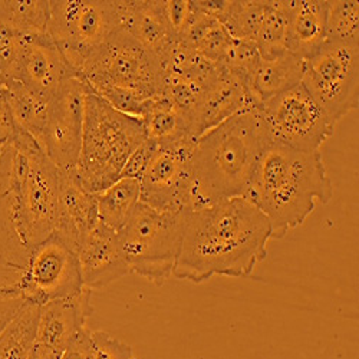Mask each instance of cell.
<instances>
[{"label": "cell", "instance_id": "cell-1", "mask_svg": "<svg viewBox=\"0 0 359 359\" xmlns=\"http://www.w3.org/2000/svg\"><path fill=\"white\" fill-rule=\"evenodd\" d=\"M271 238V223L245 197L190 210L172 276L191 283L213 276L249 278L267 257Z\"/></svg>", "mask_w": 359, "mask_h": 359}, {"label": "cell", "instance_id": "cell-2", "mask_svg": "<svg viewBox=\"0 0 359 359\" xmlns=\"http://www.w3.org/2000/svg\"><path fill=\"white\" fill-rule=\"evenodd\" d=\"M332 196L334 186L320 151L269 142L243 197L271 223L272 238H282Z\"/></svg>", "mask_w": 359, "mask_h": 359}, {"label": "cell", "instance_id": "cell-3", "mask_svg": "<svg viewBox=\"0 0 359 359\" xmlns=\"http://www.w3.org/2000/svg\"><path fill=\"white\" fill-rule=\"evenodd\" d=\"M269 142L259 111L237 114L203 133L191 156V210L243 197Z\"/></svg>", "mask_w": 359, "mask_h": 359}, {"label": "cell", "instance_id": "cell-4", "mask_svg": "<svg viewBox=\"0 0 359 359\" xmlns=\"http://www.w3.org/2000/svg\"><path fill=\"white\" fill-rule=\"evenodd\" d=\"M61 168L19 127L11 148L9 196L16 233L29 250L56 231Z\"/></svg>", "mask_w": 359, "mask_h": 359}, {"label": "cell", "instance_id": "cell-5", "mask_svg": "<svg viewBox=\"0 0 359 359\" xmlns=\"http://www.w3.org/2000/svg\"><path fill=\"white\" fill-rule=\"evenodd\" d=\"M145 140L147 133L140 118L115 109L88 89L81 153L75 168L81 186L98 194L115 184L134 149Z\"/></svg>", "mask_w": 359, "mask_h": 359}, {"label": "cell", "instance_id": "cell-6", "mask_svg": "<svg viewBox=\"0 0 359 359\" xmlns=\"http://www.w3.org/2000/svg\"><path fill=\"white\" fill-rule=\"evenodd\" d=\"M187 213L161 212L138 203L128 223L118 233L130 272L158 286L174 275Z\"/></svg>", "mask_w": 359, "mask_h": 359}, {"label": "cell", "instance_id": "cell-7", "mask_svg": "<svg viewBox=\"0 0 359 359\" xmlns=\"http://www.w3.org/2000/svg\"><path fill=\"white\" fill-rule=\"evenodd\" d=\"M118 29L119 0H50L48 35L78 76L88 57Z\"/></svg>", "mask_w": 359, "mask_h": 359}, {"label": "cell", "instance_id": "cell-8", "mask_svg": "<svg viewBox=\"0 0 359 359\" xmlns=\"http://www.w3.org/2000/svg\"><path fill=\"white\" fill-rule=\"evenodd\" d=\"M302 85L334 124L359 107V42L326 41L305 59Z\"/></svg>", "mask_w": 359, "mask_h": 359}, {"label": "cell", "instance_id": "cell-9", "mask_svg": "<svg viewBox=\"0 0 359 359\" xmlns=\"http://www.w3.org/2000/svg\"><path fill=\"white\" fill-rule=\"evenodd\" d=\"M79 78L88 86L108 85L157 95L161 94L164 68L157 53L118 29L88 57Z\"/></svg>", "mask_w": 359, "mask_h": 359}, {"label": "cell", "instance_id": "cell-10", "mask_svg": "<svg viewBox=\"0 0 359 359\" xmlns=\"http://www.w3.org/2000/svg\"><path fill=\"white\" fill-rule=\"evenodd\" d=\"M259 115L269 141L299 151H319L335 131V124L302 82L264 102Z\"/></svg>", "mask_w": 359, "mask_h": 359}, {"label": "cell", "instance_id": "cell-11", "mask_svg": "<svg viewBox=\"0 0 359 359\" xmlns=\"http://www.w3.org/2000/svg\"><path fill=\"white\" fill-rule=\"evenodd\" d=\"M18 287L27 302L39 306L79 294L85 286L75 248L53 233L29 249Z\"/></svg>", "mask_w": 359, "mask_h": 359}, {"label": "cell", "instance_id": "cell-12", "mask_svg": "<svg viewBox=\"0 0 359 359\" xmlns=\"http://www.w3.org/2000/svg\"><path fill=\"white\" fill-rule=\"evenodd\" d=\"M194 137L158 144L157 153L140 180V201L161 212L191 210V156Z\"/></svg>", "mask_w": 359, "mask_h": 359}, {"label": "cell", "instance_id": "cell-13", "mask_svg": "<svg viewBox=\"0 0 359 359\" xmlns=\"http://www.w3.org/2000/svg\"><path fill=\"white\" fill-rule=\"evenodd\" d=\"M86 91L82 79L69 78L49 101L42 149L64 171H75L79 158Z\"/></svg>", "mask_w": 359, "mask_h": 359}, {"label": "cell", "instance_id": "cell-14", "mask_svg": "<svg viewBox=\"0 0 359 359\" xmlns=\"http://www.w3.org/2000/svg\"><path fill=\"white\" fill-rule=\"evenodd\" d=\"M91 292L85 287L74 297L59 299L41 306L31 359H59L62 356L86 327V320L94 312Z\"/></svg>", "mask_w": 359, "mask_h": 359}, {"label": "cell", "instance_id": "cell-15", "mask_svg": "<svg viewBox=\"0 0 359 359\" xmlns=\"http://www.w3.org/2000/svg\"><path fill=\"white\" fill-rule=\"evenodd\" d=\"M69 78L79 76L48 34H22L13 83H22L32 93L50 100Z\"/></svg>", "mask_w": 359, "mask_h": 359}, {"label": "cell", "instance_id": "cell-16", "mask_svg": "<svg viewBox=\"0 0 359 359\" xmlns=\"http://www.w3.org/2000/svg\"><path fill=\"white\" fill-rule=\"evenodd\" d=\"M83 286L101 290L131 273L119 246L118 233L101 222L79 238L75 248Z\"/></svg>", "mask_w": 359, "mask_h": 359}, {"label": "cell", "instance_id": "cell-17", "mask_svg": "<svg viewBox=\"0 0 359 359\" xmlns=\"http://www.w3.org/2000/svg\"><path fill=\"white\" fill-rule=\"evenodd\" d=\"M119 20L123 31L158 56L178 41L164 0H119Z\"/></svg>", "mask_w": 359, "mask_h": 359}, {"label": "cell", "instance_id": "cell-18", "mask_svg": "<svg viewBox=\"0 0 359 359\" xmlns=\"http://www.w3.org/2000/svg\"><path fill=\"white\" fill-rule=\"evenodd\" d=\"M286 16V50L308 59L326 42L327 0H282Z\"/></svg>", "mask_w": 359, "mask_h": 359}, {"label": "cell", "instance_id": "cell-19", "mask_svg": "<svg viewBox=\"0 0 359 359\" xmlns=\"http://www.w3.org/2000/svg\"><path fill=\"white\" fill-rule=\"evenodd\" d=\"M100 223L97 196L86 191L75 171L61 170L56 231L76 248L79 238Z\"/></svg>", "mask_w": 359, "mask_h": 359}, {"label": "cell", "instance_id": "cell-20", "mask_svg": "<svg viewBox=\"0 0 359 359\" xmlns=\"http://www.w3.org/2000/svg\"><path fill=\"white\" fill-rule=\"evenodd\" d=\"M11 148L0 157V289L19 285L27 256V249L20 242L12 217L9 196Z\"/></svg>", "mask_w": 359, "mask_h": 359}, {"label": "cell", "instance_id": "cell-21", "mask_svg": "<svg viewBox=\"0 0 359 359\" xmlns=\"http://www.w3.org/2000/svg\"><path fill=\"white\" fill-rule=\"evenodd\" d=\"M305 59L285 52L272 59H260L250 82L249 91L260 105L289 91L302 82Z\"/></svg>", "mask_w": 359, "mask_h": 359}, {"label": "cell", "instance_id": "cell-22", "mask_svg": "<svg viewBox=\"0 0 359 359\" xmlns=\"http://www.w3.org/2000/svg\"><path fill=\"white\" fill-rule=\"evenodd\" d=\"M141 121L144 124L147 138L158 144L194 137L186 115L163 94L153 97L148 102Z\"/></svg>", "mask_w": 359, "mask_h": 359}, {"label": "cell", "instance_id": "cell-23", "mask_svg": "<svg viewBox=\"0 0 359 359\" xmlns=\"http://www.w3.org/2000/svg\"><path fill=\"white\" fill-rule=\"evenodd\" d=\"M140 180L119 178L115 184L95 194L100 222L115 233H119L131 219L140 203Z\"/></svg>", "mask_w": 359, "mask_h": 359}, {"label": "cell", "instance_id": "cell-24", "mask_svg": "<svg viewBox=\"0 0 359 359\" xmlns=\"http://www.w3.org/2000/svg\"><path fill=\"white\" fill-rule=\"evenodd\" d=\"M39 305L26 302L0 332V359H31L39 319Z\"/></svg>", "mask_w": 359, "mask_h": 359}, {"label": "cell", "instance_id": "cell-25", "mask_svg": "<svg viewBox=\"0 0 359 359\" xmlns=\"http://www.w3.org/2000/svg\"><path fill=\"white\" fill-rule=\"evenodd\" d=\"M6 94L18 127L31 134L42 147L50 100L32 93L22 83L8 86Z\"/></svg>", "mask_w": 359, "mask_h": 359}, {"label": "cell", "instance_id": "cell-26", "mask_svg": "<svg viewBox=\"0 0 359 359\" xmlns=\"http://www.w3.org/2000/svg\"><path fill=\"white\" fill-rule=\"evenodd\" d=\"M50 0H0V23L19 34H48Z\"/></svg>", "mask_w": 359, "mask_h": 359}, {"label": "cell", "instance_id": "cell-27", "mask_svg": "<svg viewBox=\"0 0 359 359\" xmlns=\"http://www.w3.org/2000/svg\"><path fill=\"white\" fill-rule=\"evenodd\" d=\"M262 59L276 57L286 50V16L282 0H266V11L255 39Z\"/></svg>", "mask_w": 359, "mask_h": 359}, {"label": "cell", "instance_id": "cell-28", "mask_svg": "<svg viewBox=\"0 0 359 359\" xmlns=\"http://www.w3.org/2000/svg\"><path fill=\"white\" fill-rule=\"evenodd\" d=\"M266 11V0H230L222 25L236 41L255 43Z\"/></svg>", "mask_w": 359, "mask_h": 359}, {"label": "cell", "instance_id": "cell-29", "mask_svg": "<svg viewBox=\"0 0 359 359\" xmlns=\"http://www.w3.org/2000/svg\"><path fill=\"white\" fill-rule=\"evenodd\" d=\"M326 41L359 42V4L355 0H327Z\"/></svg>", "mask_w": 359, "mask_h": 359}, {"label": "cell", "instance_id": "cell-30", "mask_svg": "<svg viewBox=\"0 0 359 359\" xmlns=\"http://www.w3.org/2000/svg\"><path fill=\"white\" fill-rule=\"evenodd\" d=\"M22 34L0 23V86L15 82Z\"/></svg>", "mask_w": 359, "mask_h": 359}, {"label": "cell", "instance_id": "cell-31", "mask_svg": "<svg viewBox=\"0 0 359 359\" xmlns=\"http://www.w3.org/2000/svg\"><path fill=\"white\" fill-rule=\"evenodd\" d=\"M88 359H137L126 342L104 331H89Z\"/></svg>", "mask_w": 359, "mask_h": 359}, {"label": "cell", "instance_id": "cell-32", "mask_svg": "<svg viewBox=\"0 0 359 359\" xmlns=\"http://www.w3.org/2000/svg\"><path fill=\"white\" fill-rule=\"evenodd\" d=\"M158 149V142L147 138L142 141L127 160L121 178H134V180H141L142 175L145 174L148 165L151 164L156 153Z\"/></svg>", "mask_w": 359, "mask_h": 359}, {"label": "cell", "instance_id": "cell-33", "mask_svg": "<svg viewBox=\"0 0 359 359\" xmlns=\"http://www.w3.org/2000/svg\"><path fill=\"white\" fill-rule=\"evenodd\" d=\"M18 130L19 127L15 121L8 101L6 88L0 86V157L12 147Z\"/></svg>", "mask_w": 359, "mask_h": 359}, {"label": "cell", "instance_id": "cell-34", "mask_svg": "<svg viewBox=\"0 0 359 359\" xmlns=\"http://www.w3.org/2000/svg\"><path fill=\"white\" fill-rule=\"evenodd\" d=\"M27 301L22 296L18 286L0 289V332L13 319Z\"/></svg>", "mask_w": 359, "mask_h": 359}, {"label": "cell", "instance_id": "cell-35", "mask_svg": "<svg viewBox=\"0 0 359 359\" xmlns=\"http://www.w3.org/2000/svg\"><path fill=\"white\" fill-rule=\"evenodd\" d=\"M164 5L167 18L178 36L191 15L190 0H164Z\"/></svg>", "mask_w": 359, "mask_h": 359}, {"label": "cell", "instance_id": "cell-36", "mask_svg": "<svg viewBox=\"0 0 359 359\" xmlns=\"http://www.w3.org/2000/svg\"><path fill=\"white\" fill-rule=\"evenodd\" d=\"M88 351H89V329L85 327L83 331L75 338V341L65 349V352L59 359H88Z\"/></svg>", "mask_w": 359, "mask_h": 359}]
</instances>
